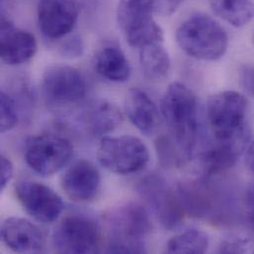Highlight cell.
<instances>
[{"label":"cell","instance_id":"obj_1","mask_svg":"<svg viewBox=\"0 0 254 254\" xmlns=\"http://www.w3.org/2000/svg\"><path fill=\"white\" fill-rule=\"evenodd\" d=\"M160 113L169 127L172 140L185 157H190L196 147L199 130L195 93L181 82H172L161 99Z\"/></svg>","mask_w":254,"mask_h":254},{"label":"cell","instance_id":"obj_2","mask_svg":"<svg viewBox=\"0 0 254 254\" xmlns=\"http://www.w3.org/2000/svg\"><path fill=\"white\" fill-rule=\"evenodd\" d=\"M176 41L185 54L200 61H218L229 47L226 30L206 14L187 18L176 31Z\"/></svg>","mask_w":254,"mask_h":254},{"label":"cell","instance_id":"obj_3","mask_svg":"<svg viewBox=\"0 0 254 254\" xmlns=\"http://www.w3.org/2000/svg\"><path fill=\"white\" fill-rule=\"evenodd\" d=\"M113 237L108 246L110 254H143L144 239L151 230L147 211L141 205L130 203L109 216Z\"/></svg>","mask_w":254,"mask_h":254},{"label":"cell","instance_id":"obj_4","mask_svg":"<svg viewBox=\"0 0 254 254\" xmlns=\"http://www.w3.org/2000/svg\"><path fill=\"white\" fill-rule=\"evenodd\" d=\"M249 102L237 91L213 94L207 102V120L217 139H230L250 133L247 125Z\"/></svg>","mask_w":254,"mask_h":254},{"label":"cell","instance_id":"obj_5","mask_svg":"<svg viewBox=\"0 0 254 254\" xmlns=\"http://www.w3.org/2000/svg\"><path fill=\"white\" fill-rule=\"evenodd\" d=\"M156 0H120L117 10L119 26L131 48L142 49L163 43L161 27L153 19Z\"/></svg>","mask_w":254,"mask_h":254},{"label":"cell","instance_id":"obj_6","mask_svg":"<svg viewBox=\"0 0 254 254\" xmlns=\"http://www.w3.org/2000/svg\"><path fill=\"white\" fill-rule=\"evenodd\" d=\"M96 155L104 168L119 175L136 173L149 161L146 144L140 138L127 134L103 136Z\"/></svg>","mask_w":254,"mask_h":254},{"label":"cell","instance_id":"obj_7","mask_svg":"<svg viewBox=\"0 0 254 254\" xmlns=\"http://www.w3.org/2000/svg\"><path fill=\"white\" fill-rule=\"evenodd\" d=\"M73 146L64 136L46 133L30 138L24 157L28 166L37 174L49 177L64 169L71 160Z\"/></svg>","mask_w":254,"mask_h":254},{"label":"cell","instance_id":"obj_8","mask_svg":"<svg viewBox=\"0 0 254 254\" xmlns=\"http://www.w3.org/2000/svg\"><path fill=\"white\" fill-rule=\"evenodd\" d=\"M53 244L60 254H96L101 250L102 232L90 218L67 216L56 228Z\"/></svg>","mask_w":254,"mask_h":254},{"label":"cell","instance_id":"obj_9","mask_svg":"<svg viewBox=\"0 0 254 254\" xmlns=\"http://www.w3.org/2000/svg\"><path fill=\"white\" fill-rule=\"evenodd\" d=\"M140 195L155 211L159 222L167 230L177 228L184 220L185 207L180 195L158 176H148L139 184Z\"/></svg>","mask_w":254,"mask_h":254},{"label":"cell","instance_id":"obj_10","mask_svg":"<svg viewBox=\"0 0 254 254\" xmlns=\"http://www.w3.org/2000/svg\"><path fill=\"white\" fill-rule=\"evenodd\" d=\"M42 87L47 100L55 105H70L83 100L87 85L82 73L69 65L48 67L42 79Z\"/></svg>","mask_w":254,"mask_h":254},{"label":"cell","instance_id":"obj_11","mask_svg":"<svg viewBox=\"0 0 254 254\" xmlns=\"http://www.w3.org/2000/svg\"><path fill=\"white\" fill-rule=\"evenodd\" d=\"M15 193L23 209L40 223H54L63 213L64 205L62 197L43 183L20 181L16 185Z\"/></svg>","mask_w":254,"mask_h":254},{"label":"cell","instance_id":"obj_12","mask_svg":"<svg viewBox=\"0 0 254 254\" xmlns=\"http://www.w3.org/2000/svg\"><path fill=\"white\" fill-rule=\"evenodd\" d=\"M78 16L77 0H39V28L49 39L67 36L75 27Z\"/></svg>","mask_w":254,"mask_h":254},{"label":"cell","instance_id":"obj_13","mask_svg":"<svg viewBox=\"0 0 254 254\" xmlns=\"http://www.w3.org/2000/svg\"><path fill=\"white\" fill-rule=\"evenodd\" d=\"M101 176L91 161L80 159L72 163L63 174L62 188L74 202L84 203L93 200L100 187Z\"/></svg>","mask_w":254,"mask_h":254},{"label":"cell","instance_id":"obj_14","mask_svg":"<svg viewBox=\"0 0 254 254\" xmlns=\"http://www.w3.org/2000/svg\"><path fill=\"white\" fill-rule=\"evenodd\" d=\"M0 56L8 65H20L36 54L37 42L33 34L19 29L5 16H1Z\"/></svg>","mask_w":254,"mask_h":254},{"label":"cell","instance_id":"obj_15","mask_svg":"<svg viewBox=\"0 0 254 254\" xmlns=\"http://www.w3.org/2000/svg\"><path fill=\"white\" fill-rule=\"evenodd\" d=\"M1 237L4 244L14 253L40 254L45 251L46 239L43 232L23 218L6 219L1 226Z\"/></svg>","mask_w":254,"mask_h":254},{"label":"cell","instance_id":"obj_16","mask_svg":"<svg viewBox=\"0 0 254 254\" xmlns=\"http://www.w3.org/2000/svg\"><path fill=\"white\" fill-rule=\"evenodd\" d=\"M251 132L230 139H217L202 154V165L209 176H216L232 168L247 149Z\"/></svg>","mask_w":254,"mask_h":254},{"label":"cell","instance_id":"obj_17","mask_svg":"<svg viewBox=\"0 0 254 254\" xmlns=\"http://www.w3.org/2000/svg\"><path fill=\"white\" fill-rule=\"evenodd\" d=\"M125 110L128 120L144 135L150 136L158 129L161 117L152 99L143 90L132 88L127 91Z\"/></svg>","mask_w":254,"mask_h":254},{"label":"cell","instance_id":"obj_18","mask_svg":"<svg viewBox=\"0 0 254 254\" xmlns=\"http://www.w3.org/2000/svg\"><path fill=\"white\" fill-rule=\"evenodd\" d=\"M82 119L89 133L94 136H104L119 127L122 122V113L115 104L100 100L88 106Z\"/></svg>","mask_w":254,"mask_h":254},{"label":"cell","instance_id":"obj_19","mask_svg":"<svg viewBox=\"0 0 254 254\" xmlns=\"http://www.w3.org/2000/svg\"><path fill=\"white\" fill-rule=\"evenodd\" d=\"M95 69L104 78L112 82H126L131 68L124 52L118 47L103 48L95 58Z\"/></svg>","mask_w":254,"mask_h":254},{"label":"cell","instance_id":"obj_20","mask_svg":"<svg viewBox=\"0 0 254 254\" xmlns=\"http://www.w3.org/2000/svg\"><path fill=\"white\" fill-rule=\"evenodd\" d=\"M139 64L146 79L152 82L165 80L171 71V61L162 43L152 44L139 50Z\"/></svg>","mask_w":254,"mask_h":254},{"label":"cell","instance_id":"obj_21","mask_svg":"<svg viewBox=\"0 0 254 254\" xmlns=\"http://www.w3.org/2000/svg\"><path fill=\"white\" fill-rule=\"evenodd\" d=\"M213 11L234 27H243L254 19V0H209Z\"/></svg>","mask_w":254,"mask_h":254},{"label":"cell","instance_id":"obj_22","mask_svg":"<svg viewBox=\"0 0 254 254\" xmlns=\"http://www.w3.org/2000/svg\"><path fill=\"white\" fill-rule=\"evenodd\" d=\"M209 248L208 236L197 229L181 232L166 245L167 254H205Z\"/></svg>","mask_w":254,"mask_h":254},{"label":"cell","instance_id":"obj_23","mask_svg":"<svg viewBox=\"0 0 254 254\" xmlns=\"http://www.w3.org/2000/svg\"><path fill=\"white\" fill-rule=\"evenodd\" d=\"M158 159L166 167H175L180 165L182 152L177 147L175 142L164 136H161L155 141ZM184 156V155H183Z\"/></svg>","mask_w":254,"mask_h":254},{"label":"cell","instance_id":"obj_24","mask_svg":"<svg viewBox=\"0 0 254 254\" xmlns=\"http://www.w3.org/2000/svg\"><path fill=\"white\" fill-rule=\"evenodd\" d=\"M1 120L0 129L4 133L16 127L18 123V112L15 100L10 94L5 91H1Z\"/></svg>","mask_w":254,"mask_h":254},{"label":"cell","instance_id":"obj_25","mask_svg":"<svg viewBox=\"0 0 254 254\" xmlns=\"http://www.w3.org/2000/svg\"><path fill=\"white\" fill-rule=\"evenodd\" d=\"M224 254H254V237H233L224 241L220 249Z\"/></svg>","mask_w":254,"mask_h":254},{"label":"cell","instance_id":"obj_26","mask_svg":"<svg viewBox=\"0 0 254 254\" xmlns=\"http://www.w3.org/2000/svg\"><path fill=\"white\" fill-rule=\"evenodd\" d=\"M244 216L250 229L254 232V184L251 185L244 198Z\"/></svg>","mask_w":254,"mask_h":254},{"label":"cell","instance_id":"obj_27","mask_svg":"<svg viewBox=\"0 0 254 254\" xmlns=\"http://www.w3.org/2000/svg\"><path fill=\"white\" fill-rule=\"evenodd\" d=\"M13 164L12 161L5 156L4 154L1 155L0 158V188L4 190L8 185L9 181L13 176Z\"/></svg>","mask_w":254,"mask_h":254},{"label":"cell","instance_id":"obj_28","mask_svg":"<svg viewBox=\"0 0 254 254\" xmlns=\"http://www.w3.org/2000/svg\"><path fill=\"white\" fill-rule=\"evenodd\" d=\"M82 42L78 37H73L72 39H69V41L63 46V54L64 56H68L69 58L79 57L82 54Z\"/></svg>","mask_w":254,"mask_h":254},{"label":"cell","instance_id":"obj_29","mask_svg":"<svg viewBox=\"0 0 254 254\" xmlns=\"http://www.w3.org/2000/svg\"><path fill=\"white\" fill-rule=\"evenodd\" d=\"M246 165L254 177V141H252L246 149Z\"/></svg>","mask_w":254,"mask_h":254}]
</instances>
